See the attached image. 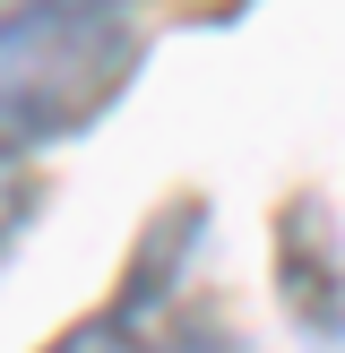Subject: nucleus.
I'll use <instances>...</instances> for the list:
<instances>
[{
  "label": "nucleus",
  "mask_w": 345,
  "mask_h": 353,
  "mask_svg": "<svg viewBox=\"0 0 345 353\" xmlns=\"http://www.w3.org/2000/svg\"><path fill=\"white\" fill-rule=\"evenodd\" d=\"M147 26L130 0H17L0 17V164L95 130L130 95Z\"/></svg>",
  "instance_id": "nucleus-1"
},
{
  "label": "nucleus",
  "mask_w": 345,
  "mask_h": 353,
  "mask_svg": "<svg viewBox=\"0 0 345 353\" xmlns=\"http://www.w3.org/2000/svg\"><path fill=\"white\" fill-rule=\"evenodd\" d=\"M276 302L319 353L345 345V241L328 199H285L276 207Z\"/></svg>",
  "instance_id": "nucleus-2"
},
{
  "label": "nucleus",
  "mask_w": 345,
  "mask_h": 353,
  "mask_svg": "<svg viewBox=\"0 0 345 353\" xmlns=\"http://www.w3.org/2000/svg\"><path fill=\"white\" fill-rule=\"evenodd\" d=\"M43 353H155V336H147V319H130V310H95V319L61 327Z\"/></svg>",
  "instance_id": "nucleus-3"
},
{
  "label": "nucleus",
  "mask_w": 345,
  "mask_h": 353,
  "mask_svg": "<svg viewBox=\"0 0 345 353\" xmlns=\"http://www.w3.org/2000/svg\"><path fill=\"white\" fill-rule=\"evenodd\" d=\"M155 353H250V336H233L224 319H207V310H190V319H172L164 336H155Z\"/></svg>",
  "instance_id": "nucleus-4"
},
{
  "label": "nucleus",
  "mask_w": 345,
  "mask_h": 353,
  "mask_svg": "<svg viewBox=\"0 0 345 353\" xmlns=\"http://www.w3.org/2000/svg\"><path fill=\"white\" fill-rule=\"evenodd\" d=\"M26 224H34V181L26 164H0V259L26 241Z\"/></svg>",
  "instance_id": "nucleus-5"
}]
</instances>
